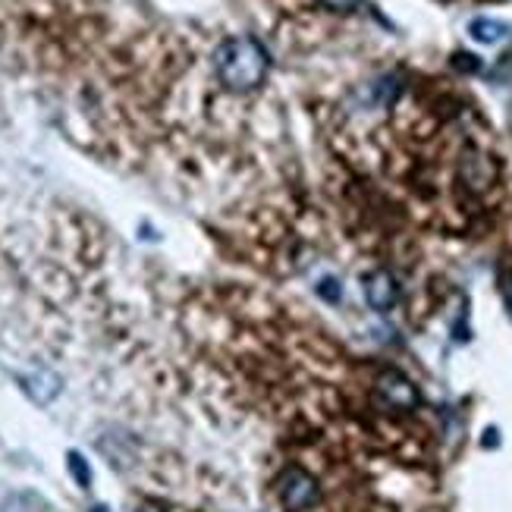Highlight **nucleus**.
<instances>
[{
    "instance_id": "nucleus-7",
    "label": "nucleus",
    "mask_w": 512,
    "mask_h": 512,
    "mask_svg": "<svg viewBox=\"0 0 512 512\" xmlns=\"http://www.w3.org/2000/svg\"><path fill=\"white\" fill-rule=\"evenodd\" d=\"M469 29H472V38L481 44H494V41L506 38V26L497 19H475Z\"/></svg>"
},
{
    "instance_id": "nucleus-11",
    "label": "nucleus",
    "mask_w": 512,
    "mask_h": 512,
    "mask_svg": "<svg viewBox=\"0 0 512 512\" xmlns=\"http://www.w3.org/2000/svg\"><path fill=\"white\" fill-rule=\"evenodd\" d=\"M136 512H164L161 506H142V509H136Z\"/></svg>"
},
{
    "instance_id": "nucleus-1",
    "label": "nucleus",
    "mask_w": 512,
    "mask_h": 512,
    "mask_svg": "<svg viewBox=\"0 0 512 512\" xmlns=\"http://www.w3.org/2000/svg\"><path fill=\"white\" fill-rule=\"evenodd\" d=\"M267 66L271 60H267L264 44L252 35L224 38L214 51V73L230 92H255L267 76Z\"/></svg>"
},
{
    "instance_id": "nucleus-4",
    "label": "nucleus",
    "mask_w": 512,
    "mask_h": 512,
    "mask_svg": "<svg viewBox=\"0 0 512 512\" xmlns=\"http://www.w3.org/2000/svg\"><path fill=\"white\" fill-rule=\"evenodd\" d=\"M365 299L374 311H390L399 302V283L390 271H371L365 277Z\"/></svg>"
},
{
    "instance_id": "nucleus-12",
    "label": "nucleus",
    "mask_w": 512,
    "mask_h": 512,
    "mask_svg": "<svg viewBox=\"0 0 512 512\" xmlns=\"http://www.w3.org/2000/svg\"><path fill=\"white\" fill-rule=\"evenodd\" d=\"M92 512H104V506H95V509H92Z\"/></svg>"
},
{
    "instance_id": "nucleus-3",
    "label": "nucleus",
    "mask_w": 512,
    "mask_h": 512,
    "mask_svg": "<svg viewBox=\"0 0 512 512\" xmlns=\"http://www.w3.org/2000/svg\"><path fill=\"white\" fill-rule=\"evenodd\" d=\"M377 403L390 412H412L418 406V390L409 377L399 371V368H387L377 377V387H374Z\"/></svg>"
},
{
    "instance_id": "nucleus-8",
    "label": "nucleus",
    "mask_w": 512,
    "mask_h": 512,
    "mask_svg": "<svg viewBox=\"0 0 512 512\" xmlns=\"http://www.w3.org/2000/svg\"><path fill=\"white\" fill-rule=\"evenodd\" d=\"M66 465H70V475L76 478V484L82 487V491H88V487H92V469H88V462L82 459V453L70 450V453H66Z\"/></svg>"
},
{
    "instance_id": "nucleus-6",
    "label": "nucleus",
    "mask_w": 512,
    "mask_h": 512,
    "mask_svg": "<svg viewBox=\"0 0 512 512\" xmlns=\"http://www.w3.org/2000/svg\"><path fill=\"white\" fill-rule=\"evenodd\" d=\"M44 500L32 491H19V494H10L4 503H0V512H44Z\"/></svg>"
},
{
    "instance_id": "nucleus-5",
    "label": "nucleus",
    "mask_w": 512,
    "mask_h": 512,
    "mask_svg": "<svg viewBox=\"0 0 512 512\" xmlns=\"http://www.w3.org/2000/svg\"><path fill=\"white\" fill-rule=\"evenodd\" d=\"M19 387L26 390L38 406H48L63 390V381H60V374H54L51 368H38L32 374H19Z\"/></svg>"
},
{
    "instance_id": "nucleus-2",
    "label": "nucleus",
    "mask_w": 512,
    "mask_h": 512,
    "mask_svg": "<svg viewBox=\"0 0 512 512\" xmlns=\"http://www.w3.org/2000/svg\"><path fill=\"white\" fill-rule=\"evenodd\" d=\"M277 497L286 509L305 512L321 500V487L302 465H289V469H283L277 478Z\"/></svg>"
},
{
    "instance_id": "nucleus-9",
    "label": "nucleus",
    "mask_w": 512,
    "mask_h": 512,
    "mask_svg": "<svg viewBox=\"0 0 512 512\" xmlns=\"http://www.w3.org/2000/svg\"><path fill=\"white\" fill-rule=\"evenodd\" d=\"M321 4H324L327 10H337V13H343V10L359 7V0H321Z\"/></svg>"
},
{
    "instance_id": "nucleus-10",
    "label": "nucleus",
    "mask_w": 512,
    "mask_h": 512,
    "mask_svg": "<svg viewBox=\"0 0 512 512\" xmlns=\"http://www.w3.org/2000/svg\"><path fill=\"white\" fill-rule=\"evenodd\" d=\"M503 299H506V308H509V315H512V277L503 280Z\"/></svg>"
}]
</instances>
